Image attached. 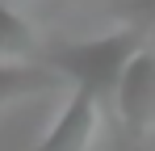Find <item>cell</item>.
<instances>
[{
    "mask_svg": "<svg viewBox=\"0 0 155 151\" xmlns=\"http://www.w3.org/2000/svg\"><path fill=\"white\" fill-rule=\"evenodd\" d=\"M138 29H113L105 38L92 42H67V46H54L46 55V67L59 80H71V88H84L97 101H113L117 97V84L126 76L130 59L138 55Z\"/></svg>",
    "mask_w": 155,
    "mask_h": 151,
    "instance_id": "1",
    "label": "cell"
},
{
    "mask_svg": "<svg viewBox=\"0 0 155 151\" xmlns=\"http://www.w3.org/2000/svg\"><path fill=\"white\" fill-rule=\"evenodd\" d=\"M97 126H101V101L84 88H71L67 105L59 109L54 126L38 139L34 151H88L97 139Z\"/></svg>",
    "mask_w": 155,
    "mask_h": 151,
    "instance_id": "2",
    "label": "cell"
},
{
    "mask_svg": "<svg viewBox=\"0 0 155 151\" xmlns=\"http://www.w3.org/2000/svg\"><path fill=\"white\" fill-rule=\"evenodd\" d=\"M117 118L134 130V134H147L155 126V50H138L134 59H130L126 76H122V84H117Z\"/></svg>",
    "mask_w": 155,
    "mask_h": 151,
    "instance_id": "3",
    "label": "cell"
},
{
    "mask_svg": "<svg viewBox=\"0 0 155 151\" xmlns=\"http://www.w3.org/2000/svg\"><path fill=\"white\" fill-rule=\"evenodd\" d=\"M59 84V76L42 63H0V105L4 101H21L34 92H51Z\"/></svg>",
    "mask_w": 155,
    "mask_h": 151,
    "instance_id": "4",
    "label": "cell"
},
{
    "mask_svg": "<svg viewBox=\"0 0 155 151\" xmlns=\"http://www.w3.org/2000/svg\"><path fill=\"white\" fill-rule=\"evenodd\" d=\"M38 46L34 29L21 13H13L8 4H0V63H25Z\"/></svg>",
    "mask_w": 155,
    "mask_h": 151,
    "instance_id": "5",
    "label": "cell"
}]
</instances>
